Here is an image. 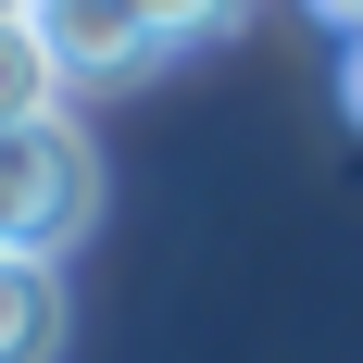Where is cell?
Wrapping results in <instances>:
<instances>
[{
	"mask_svg": "<svg viewBox=\"0 0 363 363\" xmlns=\"http://www.w3.org/2000/svg\"><path fill=\"white\" fill-rule=\"evenodd\" d=\"M88 225H101V138L75 113L0 125V251L13 263H63Z\"/></svg>",
	"mask_w": 363,
	"mask_h": 363,
	"instance_id": "cell-1",
	"label": "cell"
},
{
	"mask_svg": "<svg viewBox=\"0 0 363 363\" xmlns=\"http://www.w3.org/2000/svg\"><path fill=\"white\" fill-rule=\"evenodd\" d=\"M38 38H50V63L75 75V88H113V75L163 63V26H150L138 0H13Z\"/></svg>",
	"mask_w": 363,
	"mask_h": 363,
	"instance_id": "cell-2",
	"label": "cell"
},
{
	"mask_svg": "<svg viewBox=\"0 0 363 363\" xmlns=\"http://www.w3.org/2000/svg\"><path fill=\"white\" fill-rule=\"evenodd\" d=\"M50 351H63V276L0 263V363H50Z\"/></svg>",
	"mask_w": 363,
	"mask_h": 363,
	"instance_id": "cell-3",
	"label": "cell"
},
{
	"mask_svg": "<svg viewBox=\"0 0 363 363\" xmlns=\"http://www.w3.org/2000/svg\"><path fill=\"white\" fill-rule=\"evenodd\" d=\"M75 75L50 63V38L26 26V13H0V125H38V113H63Z\"/></svg>",
	"mask_w": 363,
	"mask_h": 363,
	"instance_id": "cell-4",
	"label": "cell"
},
{
	"mask_svg": "<svg viewBox=\"0 0 363 363\" xmlns=\"http://www.w3.org/2000/svg\"><path fill=\"white\" fill-rule=\"evenodd\" d=\"M150 26H163V50H188V38H213V26H238V0H138Z\"/></svg>",
	"mask_w": 363,
	"mask_h": 363,
	"instance_id": "cell-5",
	"label": "cell"
},
{
	"mask_svg": "<svg viewBox=\"0 0 363 363\" xmlns=\"http://www.w3.org/2000/svg\"><path fill=\"white\" fill-rule=\"evenodd\" d=\"M338 101H351V125H363V38H338Z\"/></svg>",
	"mask_w": 363,
	"mask_h": 363,
	"instance_id": "cell-6",
	"label": "cell"
},
{
	"mask_svg": "<svg viewBox=\"0 0 363 363\" xmlns=\"http://www.w3.org/2000/svg\"><path fill=\"white\" fill-rule=\"evenodd\" d=\"M313 13H326V26H338V38H363V0H313Z\"/></svg>",
	"mask_w": 363,
	"mask_h": 363,
	"instance_id": "cell-7",
	"label": "cell"
}]
</instances>
